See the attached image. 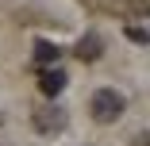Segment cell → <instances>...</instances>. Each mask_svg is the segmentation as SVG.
Masks as SVG:
<instances>
[{
    "label": "cell",
    "mask_w": 150,
    "mask_h": 146,
    "mask_svg": "<svg viewBox=\"0 0 150 146\" xmlns=\"http://www.w3.org/2000/svg\"><path fill=\"white\" fill-rule=\"evenodd\" d=\"M88 111H93V119L96 123H115L119 115L127 111V100H123V92H115V89H96L93 92V100H88Z\"/></svg>",
    "instance_id": "6da1fadb"
},
{
    "label": "cell",
    "mask_w": 150,
    "mask_h": 146,
    "mask_svg": "<svg viewBox=\"0 0 150 146\" xmlns=\"http://www.w3.org/2000/svg\"><path fill=\"white\" fill-rule=\"evenodd\" d=\"M66 123H69V115H66L62 104H46V108H35L31 111V127L39 135H62Z\"/></svg>",
    "instance_id": "7a4b0ae2"
},
{
    "label": "cell",
    "mask_w": 150,
    "mask_h": 146,
    "mask_svg": "<svg viewBox=\"0 0 150 146\" xmlns=\"http://www.w3.org/2000/svg\"><path fill=\"white\" fill-rule=\"evenodd\" d=\"M66 81H69V77H66V69H58V66H50V69H39V92L54 100L58 92L66 89Z\"/></svg>",
    "instance_id": "3957f363"
},
{
    "label": "cell",
    "mask_w": 150,
    "mask_h": 146,
    "mask_svg": "<svg viewBox=\"0 0 150 146\" xmlns=\"http://www.w3.org/2000/svg\"><path fill=\"white\" fill-rule=\"evenodd\" d=\"M81 62H96V58L104 54V35L100 31H85L81 39H77V50H73Z\"/></svg>",
    "instance_id": "277c9868"
},
{
    "label": "cell",
    "mask_w": 150,
    "mask_h": 146,
    "mask_svg": "<svg viewBox=\"0 0 150 146\" xmlns=\"http://www.w3.org/2000/svg\"><path fill=\"white\" fill-rule=\"evenodd\" d=\"M58 58H62V46H58V42H46V39L35 42V66H39V69L58 66Z\"/></svg>",
    "instance_id": "5b68a950"
},
{
    "label": "cell",
    "mask_w": 150,
    "mask_h": 146,
    "mask_svg": "<svg viewBox=\"0 0 150 146\" xmlns=\"http://www.w3.org/2000/svg\"><path fill=\"white\" fill-rule=\"evenodd\" d=\"M131 42H139V46H150V31H142V27H127V31H123Z\"/></svg>",
    "instance_id": "8992f818"
},
{
    "label": "cell",
    "mask_w": 150,
    "mask_h": 146,
    "mask_svg": "<svg viewBox=\"0 0 150 146\" xmlns=\"http://www.w3.org/2000/svg\"><path fill=\"white\" fill-rule=\"evenodd\" d=\"M135 16H150V0H127Z\"/></svg>",
    "instance_id": "52a82bcc"
},
{
    "label": "cell",
    "mask_w": 150,
    "mask_h": 146,
    "mask_svg": "<svg viewBox=\"0 0 150 146\" xmlns=\"http://www.w3.org/2000/svg\"><path fill=\"white\" fill-rule=\"evenodd\" d=\"M131 146H150V131H142V135H135V142Z\"/></svg>",
    "instance_id": "ba28073f"
},
{
    "label": "cell",
    "mask_w": 150,
    "mask_h": 146,
    "mask_svg": "<svg viewBox=\"0 0 150 146\" xmlns=\"http://www.w3.org/2000/svg\"><path fill=\"white\" fill-rule=\"evenodd\" d=\"M0 127H4V115H0Z\"/></svg>",
    "instance_id": "9c48e42d"
},
{
    "label": "cell",
    "mask_w": 150,
    "mask_h": 146,
    "mask_svg": "<svg viewBox=\"0 0 150 146\" xmlns=\"http://www.w3.org/2000/svg\"><path fill=\"white\" fill-rule=\"evenodd\" d=\"M93 4H104V0H93Z\"/></svg>",
    "instance_id": "30bf717a"
}]
</instances>
